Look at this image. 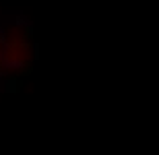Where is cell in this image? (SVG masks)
Instances as JSON below:
<instances>
[{"label":"cell","instance_id":"1","mask_svg":"<svg viewBox=\"0 0 159 155\" xmlns=\"http://www.w3.org/2000/svg\"><path fill=\"white\" fill-rule=\"evenodd\" d=\"M0 83H2V72H0Z\"/></svg>","mask_w":159,"mask_h":155}]
</instances>
